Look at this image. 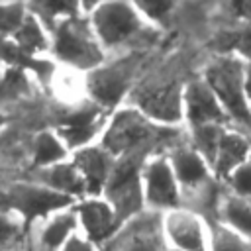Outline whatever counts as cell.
<instances>
[{"label": "cell", "mask_w": 251, "mask_h": 251, "mask_svg": "<svg viewBox=\"0 0 251 251\" xmlns=\"http://www.w3.org/2000/svg\"><path fill=\"white\" fill-rule=\"evenodd\" d=\"M182 88L180 82H145L137 84L127 96L126 104L139 110L147 120L157 126L178 129L184 126L182 114Z\"/></svg>", "instance_id": "7"}, {"label": "cell", "mask_w": 251, "mask_h": 251, "mask_svg": "<svg viewBox=\"0 0 251 251\" xmlns=\"http://www.w3.org/2000/svg\"><path fill=\"white\" fill-rule=\"evenodd\" d=\"M24 224L8 210H0V251L10 249L22 235Z\"/></svg>", "instance_id": "28"}, {"label": "cell", "mask_w": 251, "mask_h": 251, "mask_svg": "<svg viewBox=\"0 0 251 251\" xmlns=\"http://www.w3.org/2000/svg\"><path fill=\"white\" fill-rule=\"evenodd\" d=\"M216 222L251 241V200L226 192L216 204Z\"/></svg>", "instance_id": "22"}, {"label": "cell", "mask_w": 251, "mask_h": 251, "mask_svg": "<svg viewBox=\"0 0 251 251\" xmlns=\"http://www.w3.org/2000/svg\"><path fill=\"white\" fill-rule=\"evenodd\" d=\"M141 186L145 208L157 214L171 212L182 204V192L169 163L167 153L151 155L141 165Z\"/></svg>", "instance_id": "9"}, {"label": "cell", "mask_w": 251, "mask_h": 251, "mask_svg": "<svg viewBox=\"0 0 251 251\" xmlns=\"http://www.w3.org/2000/svg\"><path fill=\"white\" fill-rule=\"evenodd\" d=\"M27 12H29V6L22 2L0 4V37H12L20 29Z\"/></svg>", "instance_id": "26"}, {"label": "cell", "mask_w": 251, "mask_h": 251, "mask_svg": "<svg viewBox=\"0 0 251 251\" xmlns=\"http://www.w3.org/2000/svg\"><path fill=\"white\" fill-rule=\"evenodd\" d=\"M6 122H8V120H6V116H4V112L0 110V131H2V127L6 126Z\"/></svg>", "instance_id": "34"}, {"label": "cell", "mask_w": 251, "mask_h": 251, "mask_svg": "<svg viewBox=\"0 0 251 251\" xmlns=\"http://www.w3.org/2000/svg\"><path fill=\"white\" fill-rule=\"evenodd\" d=\"M29 6V4H27ZM20 49H24L25 53L29 55H35V57H43V53L49 51L51 47V35H49V29L45 27V24L29 10L25 20L22 22L20 29L10 37Z\"/></svg>", "instance_id": "23"}, {"label": "cell", "mask_w": 251, "mask_h": 251, "mask_svg": "<svg viewBox=\"0 0 251 251\" xmlns=\"http://www.w3.org/2000/svg\"><path fill=\"white\" fill-rule=\"evenodd\" d=\"M182 114L184 127H204V126H231L227 114L224 112L220 100L202 76L184 82L182 88Z\"/></svg>", "instance_id": "14"}, {"label": "cell", "mask_w": 251, "mask_h": 251, "mask_svg": "<svg viewBox=\"0 0 251 251\" xmlns=\"http://www.w3.org/2000/svg\"><path fill=\"white\" fill-rule=\"evenodd\" d=\"M141 159H118L102 190V198L114 208L122 224L147 210L141 186Z\"/></svg>", "instance_id": "8"}, {"label": "cell", "mask_w": 251, "mask_h": 251, "mask_svg": "<svg viewBox=\"0 0 251 251\" xmlns=\"http://www.w3.org/2000/svg\"><path fill=\"white\" fill-rule=\"evenodd\" d=\"M161 227L169 251H210V220L188 206L165 212Z\"/></svg>", "instance_id": "10"}, {"label": "cell", "mask_w": 251, "mask_h": 251, "mask_svg": "<svg viewBox=\"0 0 251 251\" xmlns=\"http://www.w3.org/2000/svg\"><path fill=\"white\" fill-rule=\"evenodd\" d=\"M27 180H33V182H39L55 192H61L65 196H71L75 200H80L86 196V190H84V182H82V176L78 175L76 167L73 165V161H63V163H57L53 167H47V169H39V171H33V175L27 178Z\"/></svg>", "instance_id": "18"}, {"label": "cell", "mask_w": 251, "mask_h": 251, "mask_svg": "<svg viewBox=\"0 0 251 251\" xmlns=\"http://www.w3.org/2000/svg\"><path fill=\"white\" fill-rule=\"evenodd\" d=\"M204 82L212 88L227 114L231 126H251V110L245 100V61L231 53H218L202 71Z\"/></svg>", "instance_id": "4"}, {"label": "cell", "mask_w": 251, "mask_h": 251, "mask_svg": "<svg viewBox=\"0 0 251 251\" xmlns=\"http://www.w3.org/2000/svg\"><path fill=\"white\" fill-rule=\"evenodd\" d=\"M78 218V231L98 249H102L122 227L114 208L102 196H84L73 206Z\"/></svg>", "instance_id": "15"}, {"label": "cell", "mask_w": 251, "mask_h": 251, "mask_svg": "<svg viewBox=\"0 0 251 251\" xmlns=\"http://www.w3.org/2000/svg\"><path fill=\"white\" fill-rule=\"evenodd\" d=\"M163 214L145 210L129 222L122 224L118 233L100 251H169L163 227Z\"/></svg>", "instance_id": "12"}, {"label": "cell", "mask_w": 251, "mask_h": 251, "mask_svg": "<svg viewBox=\"0 0 251 251\" xmlns=\"http://www.w3.org/2000/svg\"><path fill=\"white\" fill-rule=\"evenodd\" d=\"M86 18L106 55L135 47L155 29L135 2H96L88 8Z\"/></svg>", "instance_id": "2"}, {"label": "cell", "mask_w": 251, "mask_h": 251, "mask_svg": "<svg viewBox=\"0 0 251 251\" xmlns=\"http://www.w3.org/2000/svg\"><path fill=\"white\" fill-rule=\"evenodd\" d=\"M29 90H31V80L27 73L20 69H10V67L4 69L0 76V104L20 100L27 96Z\"/></svg>", "instance_id": "25"}, {"label": "cell", "mask_w": 251, "mask_h": 251, "mask_svg": "<svg viewBox=\"0 0 251 251\" xmlns=\"http://www.w3.org/2000/svg\"><path fill=\"white\" fill-rule=\"evenodd\" d=\"M224 45L226 47L220 53H231V55H237L239 59H243L245 63H251V24L229 33Z\"/></svg>", "instance_id": "27"}, {"label": "cell", "mask_w": 251, "mask_h": 251, "mask_svg": "<svg viewBox=\"0 0 251 251\" xmlns=\"http://www.w3.org/2000/svg\"><path fill=\"white\" fill-rule=\"evenodd\" d=\"M210 251H251V241L224 224L210 220Z\"/></svg>", "instance_id": "24"}, {"label": "cell", "mask_w": 251, "mask_h": 251, "mask_svg": "<svg viewBox=\"0 0 251 251\" xmlns=\"http://www.w3.org/2000/svg\"><path fill=\"white\" fill-rule=\"evenodd\" d=\"M227 188L231 194L239 196V198H247L251 200V159L241 165L227 180H226Z\"/></svg>", "instance_id": "30"}, {"label": "cell", "mask_w": 251, "mask_h": 251, "mask_svg": "<svg viewBox=\"0 0 251 251\" xmlns=\"http://www.w3.org/2000/svg\"><path fill=\"white\" fill-rule=\"evenodd\" d=\"M135 6L153 27L165 24L175 10L173 2H135Z\"/></svg>", "instance_id": "29"}, {"label": "cell", "mask_w": 251, "mask_h": 251, "mask_svg": "<svg viewBox=\"0 0 251 251\" xmlns=\"http://www.w3.org/2000/svg\"><path fill=\"white\" fill-rule=\"evenodd\" d=\"M0 210H8L6 208V190L0 186Z\"/></svg>", "instance_id": "33"}, {"label": "cell", "mask_w": 251, "mask_h": 251, "mask_svg": "<svg viewBox=\"0 0 251 251\" xmlns=\"http://www.w3.org/2000/svg\"><path fill=\"white\" fill-rule=\"evenodd\" d=\"M108 118H110V112H106L98 104L86 100L80 106L65 112L53 129L63 139V143L69 147V151L73 153L86 145L96 143V139H100V135L108 124Z\"/></svg>", "instance_id": "11"}, {"label": "cell", "mask_w": 251, "mask_h": 251, "mask_svg": "<svg viewBox=\"0 0 251 251\" xmlns=\"http://www.w3.org/2000/svg\"><path fill=\"white\" fill-rule=\"evenodd\" d=\"M249 159H251L249 137L243 131L235 129L233 126H227L220 135V141L216 145L210 169H212V175L216 180L226 182Z\"/></svg>", "instance_id": "16"}, {"label": "cell", "mask_w": 251, "mask_h": 251, "mask_svg": "<svg viewBox=\"0 0 251 251\" xmlns=\"http://www.w3.org/2000/svg\"><path fill=\"white\" fill-rule=\"evenodd\" d=\"M29 155H31V171L47 169V167H53L57 163H63V161L71 159L69 147L55 133V129L37 131L31 139Z\"/></svg>", "instance_id": "21"}, {"label": "cell", "mask_w": 251, "mask_h": 251, "mask_svg": "<svg viewBox=\"0 0 251 251\" xmlns=\"http://www.w3.org/2000/svg\"><path fill=\"white\" fill-rule=\"evenodd\" d=\"M49 35H51L49 51L53 59L76 71L90 73L108 59L84 12L57 22L49 29Z\"/></svg>", "instance_id": "3"}, {"label": "cell", "mask_w": 251, "mask_h": 251, "mask_svg": "<svg viewBox=\"0 0 251 251\" xmlns=\"http://www.w3.org/2000/svg\"><path fill=\"white\" fill-rule=\"evenodd\" d=\"M178 129L163 127L147 120L139 110L129 104L120 106L108 118V124L96 141L106 153L118 159H141L165 153L163 147H173ZM167 149V151H169Z\"/></svg>", "instance_id": "1"}, {"label": "cell", "mask_w": 251, "mask_h": 251, "mask_svg": "<svg viewBox=\"0 0 251 251\" xmlns=\"http://www.w3.org/2000/svg\"><path fill=\"white\" fill-rule=\"evenodd\" d=\"M139 61H141V53L129 51L112 61L106 59L100 67L86 73L88 100L98 104L110 114L120 106H124L127 96L135 88Z\"/></svg>", "instance_id": "5"}, {"label": "cell", "mask_w": 251, "mask_h": 251, "mask_svg": "<svg viewBox=\"0 0 251 251\" xmlns=\"http://www.w3.org/2000/svg\"><path fill=\"white\" fill-rule=\"evenodd\" d=\"M71 161L82 176L86 196H102V190L116 165V159L106 153L98 143H92L78 151H73Z\"/></svg>", "instance_id": "17"}, {"label": "cell", "mask_w": 251, "mask_h": 251, "mask_svg": "<svg viewBox=\"0 0 251 251\" xmlns=\"http://www.w3.org/2000/svg\"><path fill=\"white\" fill-rule=\"evenodd\" d=\"M0 63L10 69H20L39 82H49L55 71V63L51 59L25 53L10 37H0Z\"/></svg>", "instance_id": "19"}, {"label": "cell", "mask_w": 251, "mask_h": 251, "mask_svg": "<svg viewBox=\"0 0 251 251\" xmlns=\"http://www.w3.org/2000/svg\"><path fill=\"white\" fill-rule=\"evenodd\" d=\"M59 251H100L94 243H90L84 235H80V233H76V235H73Z\"/></svg>", "instance_id": "31"}, {"label": "cell", "mask_w": 251, "mask_h": 251, "mask_svg": "<svg viewBox=\"0 0 251 251\" xmlns=\"http://www.w3.org/2000/svg\"><path fill=\"white\" fill-rule=\"evenodd\" d=\"M245 100L251 110V63H245Z\"/></svg>", "instance_id": "32"}, {"label": "cell", "mask_w": 251, "mask_h": 251, "mask_svg": "<svg viewBox=\"0 0 251 251\" xmlns=\"http://www.w3.org/2000/svg\"><path fill=\"white\" fill-rule=\"evenodd\" d=\"M76 233H80L78 218L75 214V208H67L63 212L53 214L41 224L37 235V247L39 251H59Z\"/></svg>", "instance_id": "20"}, {"label": "cell", "mask_w": 251, "mask_h": 251, "mask_svg": "<svg viewBox=\"0 0 251 251\" xmlns=\"http://www.w3.org/2000/svg\"><path fill=\"white\" fill-rule=\"evenodd\" d=\"M6 190V208L12 212L24 227L35 222H45L57 212H63L67 208H73L76 204L75 198L65 196L61 192H55L39 182L33 180H16L8 186Z\"/></svg>", "instance_id": "6"}, {"label": "cell", "mask_w": 251, "mask_h": 251, "mask_svg": "<svg viewBox=\"0 0 251 251\" xmlns=\"http://www.w3.org/2000/svg\"><path fill=\"white\" fill-rule=\"evenodd\" d=\"M167 157L176 176V182L180 186L182 202L186 196H196L210 190L212 182L216 180L212 175V169L206 163V159L188 141L173 145L167 151Z\"/></svg>", "instance_id": "13"}]
</instances>
